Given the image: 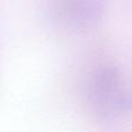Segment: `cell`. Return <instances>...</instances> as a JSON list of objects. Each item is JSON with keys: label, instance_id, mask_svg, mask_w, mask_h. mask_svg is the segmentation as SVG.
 <instances>
[{"label": "cell", "instance_id": "obj_1", "mask_svg": "<svg viewBox=\"0 0 132 132\" xmlns=\"http://www.w3.org/2000/svg\"><path fill=\"white\" fill-rule=\"evenodd\" d=\"M88 100L96 111L105 116L132 107V94L114 68H105L94 75L88 86Z\"/></svg>", "mask_w": 132, "mask_h": 132}, {"label": "cell", "instance_id": "obj_2", "mask_svg": "<svg viewBox=\"0 0 132 132\" xmlns=\"http://www.w3.org/2000/svg\"><path fill=\"white\" fill-rule=\"evenodd\" d=\"M104 12L103 0H57L55 18L62 26L81 30L94 26Z\"/></svg>", "mask_w": 132, "mask_h": 132}]
</instances>
